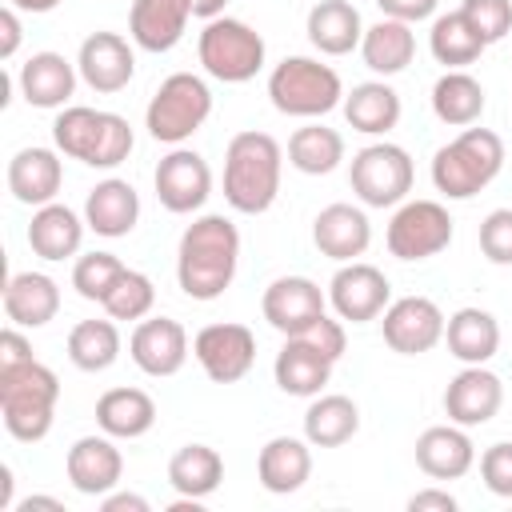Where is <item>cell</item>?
<instances>
[{"instance_id": "cell-1", "label": "cell", "mask_w": 512, "mask_h": 512, "mask_svg": "<svg viewBox=\"0 0 512 512\" xmlns=\"http://www.w3.org/2000/svg\"><path fill=\"white\" fill-rule=\"evenodd\" d=\"M240 264V232L228 216H196L176 248V280L188 300H216L236 280Z\"/></svg>"}, {"instance_id": "cell-2", "label": "cell", "mask_w": 512, "mask_h": 512, "mask_svg": "<svg viewBox=\"0 0 512 512\" xmlns=\"http://www.w3.org/2000/svg\"><path fill=\"white\" fill-rule=\"evenodd\" d=\"M280 168H284V148L268 132H236L224 148V200L244 212L260 216L276 204L280 196Z\"/></svg>"}, {"instance_id": "cell-3", "label": "cell", "mask_w": 512, "mask_h": 512, "mask_svg": "<svg viewBox=\"0 0 512 512\" xmlns=\"http://www.w3.org/2000/svg\"><path fill=\"white\" fill-rule=\"evenodd\" d=\"M52 140H56V152H64L88 168H116L128 160V152L136 144L132 124L124 116L84 108V104H68L52 120Z\"/></svg>"}, {"instance_id": "cell-4", "label": "cell", "mask_w": 512, "mask_h": 512, "mask_svg": "<svg viewBox=\"0 0 512 512\" xmlns=\"http://www.w3.org/2000/svg\"><path fill=\"white\" fill-rule=\"evenodd\" d=\"M504 168V140L492 128H464L456 140L436 148L432 156V184L448 200H472L484 192Z\"/></svg>"}, {"instance_id": "cell-5", "label": "cell", "mask_w": 512, "mask_h": 512, "mask_svg": "<svg viewBox=\"0 0 512 512\" xmlns=\"http://www.w3.org/2000/svg\"><path fill=\"white\" fill-rule=\"evenodd\" d=\"M56 400H60V380L48 364L28 360L20 368L0 372V416L8 436L24 444L44 440L56 420Z\"/></svg>"}, {"instance_id": "cell-6", "label": "cell", "mask_w": 512, "mask_h": 512, "mask_svg": "<svg viewBox=\"0 0 512 512\" xmlns=\"http://www.w3.org/2000/svg\"><path fill=\"white\" fill-rule=\"evenodd\" d=\"M268 96L276 112L296 120H316L344 104V84L332 64H320L312 56H284L268 72Z\"/></svg>"}, {"instance_id": "cell-7", "label": "cell", "mask_w": 512, "mask_h": 512, "mask_svg": "<svg viewBox=\"0 0 512 512\" xmlns=\"http://www.w3.org/2000/svg\"><path fill=\"white\" fill-rule=\"evenodd\" d=\"M212 116V88L196 72H172L144 108V128L160 144H184Z\"/></svg>"}, {"instance_id": "cell-8", "label": "cell", "mask_w": 512, "mask_h": 512, "mask_svg": "<svg viewBox=\"0 0 512 512\" xmlns=\"http://www.w3.org/2000/svg\"><path fill=\"white\" fill-rule=\"evenodd\" d=\"M196 56L212 80L224 84H244L264 68V36L232 16H216L204 24L196 40Z\"/></svg>"}, {"instance_id": "cell-9", "label": "cell", "mask_w": 512, "mask_h": 512, "mask_svg": "<svg viewBox=\"0 0 512 512\" xmlns=\"http://www.w3.org/2000/svg\"><path fill=\"white\" fill-rule=\"evenodd\" d=\"M412 180H416L412 156L400 144H388V140L360 148L352 156V168H348V184L360 196V204H368V208L404 204L408 192H412Z\"/></svg>"}, {"instance_id": "cell-10", "label": "cell", "mask_w": 512, "mask_h": 512, "mask_svg": "<svg viewBox=\"0 0 512 512\" xmlns=\"http://www.w3.org/2000/svg\"><path fill=\"white\" fill-rule=\"evenodd\" d=\"M452 244V216L436 200H404L388 220V252L396 260H428Z\"/></svg>"}, {"instance_id": "cell-11", "label": "cell", "mask_w": 512, "mask_h": 512, "mask_svg": "<svg viewBox=\"0 0 512 512\" xmlns=\"http://www.w3.org/2000/svg\"><path fill=\"white\" fill-rule=\"evenodd\" d=\"M192 356L212 384H236L256 364V336L248 324H236V320L204 324L192 340Z\"/></svg>"}, {"instance_id": "cell-12", "label": "cell", "mask_w": 512, "mask_h": 512, "mask_svg": "<svg viewBox=\"0 0 512 512\" xmlns=\"http://www.w3.org/2000/svg\"><path fill=\"white\" fill-rule=\"evenodd\" d=\"M328 304L336 308L340 320L364 324V320H376L392 304V284H388V276L376 264L348 260L328 280Z\"/></svg>"}, {"instance_id": "cell-13", "label": "cell", "mask_w": 512, "mask_h": 512, "mask_svg": "<svg viewBox=\"0 0 512 512\" xmlns=\"http://www.w3.org/2000/svg\"><path fill=\"white\" fill-rule=\"evenodd\" d=\"M444 312L436 300L428 296H400L384 308V344L400 356H420V352H432L440 340H444Z\"/></svg>"}, {"instance_id": "cell-14", "label": "cell", "mask_w": 512, "mask_h": 512, "mask_svg": "<svg viewBox=\"0 0 512 512\" xmlns=\"http://www.w3.org/2000/svg\"><path fill=\"white\" fill-rule=\"evenodd\" d=\"M152 184H156V200H160L168 212L188 216V212L204 208V200L212 196V168H208V160H204L200 152L176 144V148L156 164Z\"/></svg>"}, {"instance_id": "cell-15", "label": "cell", "mask_w": 512, "mask_h": 512, "mask_svg": "<svg viewBox=\"0 0 512 512\" xmlns=\"http://www.w3.org/2000/svg\"><path fill=\"white\" fill-rule=\"evenodd\" d=\"M260 312L280 336H304L324 316V292L308 276H280L264 288Z\"/></svg>"}, {"instance_id": "cell-16", "label": "cell", "mask_w": 512, "mask_h": 512, "mask_svg": "<svg viewBox=\"0 0 512 512\" xmlns=\"http://www.w3.org/2000/svg\"><path fill=\"white\" fill-rule=\"evenodd\" d=\"M504 404V384L496 372H488L484 364H464L448 388H444V412L452 424L460 428H480L488 424Z\"/></svg>"}, {"instance_id": "cell-17", "label": "cell", "mask_w": 512, "mask_h": 512, "mask_svg": "<svg viewBox=\"0 0 512 512\" xmlns=\"http://www.w3.org/2000/svg\"><path fill=\"white\" fill-rule=\"evenodd\" d=\"M128 352L144 376H176L188 360V332L172 316H152L136 324Z\"/></svg>"}, {"instance_id": "cell-18", "label": "cell", "mask_w": 512, "mask_h": 512, "mask_svg": "<svg viewBox=\"0 0 512 512\" xmlns=\"http://www.w3.org/2000/svg\"><path fill=\"white\" fill-rule=\"evenodd\" d=\"M76 68H80V80L92 88V92H120L128 88L132 72H136V56H132V44L120 36V32H92L84 44H80V56H76Z\"/></svg>"}, {"instance_id": "cell-19", "label": "cell", "mask_w": 512, "mask_h": 512, "mask_svg": "<svg viewBox=\"0 0 512 512\" xmlns=\"http://www.w3.org/2000/svg\"><path fill=\"white\" fill-rule=\"evenodd\" d=\"M416 464L432 480H460L476 464V444L460 424H432L416 436Z\"/></svg>"}, {"instance_id": "cell-20", "label": "cell", "mask_w": 512, "mask_h": 512, "mask_svg": "<svg viewBox=\"0 0 512 512\" xmlns=\"http://www.w3.org/2000/svg\"><path fill=\"white\" fill-rule=\"evenodd\" d=\"M64 468H68V480H72L76 492H84V496H108L120 484V476H124V456H120V448L112 444L108 432L104 436H80L68 448Z\"/></svg>"}, {"instance_id": "cell-21", "label": "cell", "mask_w": 512, "mask_h": 512, "mask_svg": "<svg viewBox=\"0 0 512 512\" xmlns=\"http://www.w3.org/2000/svg\"><path fill=\"white\" fill-rule=\"evenodd\" d=\"M312 244L320 248V256L348 264V260L368 252L372 224H368L364 208H356V204H328L312 220Z\"/></svg>"}, {"instance_id": "cell-22", "label": "cell", "mask_w": 512, "mask_h": 512, "mask_svg": "<svg viewBox=\"0 0 512 512\" xmlns=\"http://www.w3.org/2000/svg\"><path fill=\"white\" fill-rule=\"evenodd\" d=\"M192 20V0H132L128 36L144 52H172Z\"/></svg>"}, {"instance_id": "cell-23", "label": "cell", "mask_w": 512, "mask_h": 512, "mask_svg": "<svg viewBox=\"0 0 512 512\" xmlns=\"http://www.w3.org/2000/svg\"><path fill=\"white\" fill-rule=\"evenodd\" d=\"M76 76H80V68L72 60H64L60 52H32L20 64L16 84L32 108H68V100L76 92Z\"/></svg>"}, {"instance_id": "cell-24", "label": "cell", "mask_w": 512, "mask_h": 512, "mask_svg": "<svg viewBox=\"0 0 512 512\" xmlns=\"http://www.w3.org/2000/svg\"><path fill=\"white\" fill-rule=\"evenodd\" d=\"M60 184H64V164H60V152H52V148L32 144L8 160V192L28 208L52 204Z\"/></svg>"}, {"instance_id": "cell-25", "label": "cell", "mask_w": 512, "mask_h": 512, "mask_svg": "<svg viewBox=\"0 0 512 512\" xmlns=\"http://www.w3.org/2000/svg\"><path fill=\"white\" fill-rule=\"evenodd\" d=\"M332 364L308 336H284V348L276 352L272 376L280 384V392L288 396H320V388L332 376Z\"/></svg>"}, {"instance_id": "cell-26", "label": "cell", "mask_w": 512, "mask_h": 512, "mask_svg": "<svg viewBox=\"0 0 512 512\" xmlns=\"http://www.w3.org/2000/svg\"><path fill=\"white\" fill-rule=\"evenodd\" d=\"M256 476L268 492H300L312 476V444L300 436H272L256 456Z\"/></svg>"}, {"instance_id": "cell-27", "label": "cell", "mask_w": 512, "mask_h": 512, "mask_svg": "<svg viewBox=\"0 0 512 512\" xmlns=\"http://www.w3.org/2000/svg\"><path fill=\"white\" fill-rule=\"evenodd\" d=\"M84 220H88V228L96 236H108V240L128 236L136 228V220H140V196H136V188L128 180H120V176L100 180L88 192V200H84Z\"/></svg>"}, {"instance_id": "cell-28", "label": "cell", "mask_w": 512, "mask_h": 512, "mask_svg": "<svg viewBox=\"0 0 512 512\" xmlns=\"http://www.w3.org/2000/svg\"><path fill=\"white\" fill-rule=\"evenodd\" d=\"M60 312V288L44 272H16L4 284V316L16 328H44Z\"/></svg>"}, {"instance_id": "cell-29", "label": "cell", "mask_w": 512, "mask_h": 512, "mask_svg": "<svg viewBox=\"0 0 512 512\" xmlns=\"http://www.w3.org/2000/svg\"><path fill=\"white\" fill-rule=\"evenodd\" d=\"M84 224L68 204H40L32 212V224H28V248L40 256V260H68L80 252V240H84Z\"/></svg>"}, {"instance_id": "cell-30", "label": "cell", "mask_w": 512, "mask_h": 512, "mask_svg": "<svg viewBox=\"0 0 512 512\" xmlns=\"http://www.w3.org/2000/svg\"><path fill=\"white\" fill-rule=\"evenodd\" d=\"M308 40L324 56H348L364 40V20L348 0H316L308 12Z\"/></svg>"}, {"instance_id": "cell-31", "label": "cell", "mask_w": 512, "mask_h": 512, "mask_svg": "<svg viewBox=\"0 0 512 512\" xmlns=\"http://www.w3.org/2000/svg\"><path fill=\"white\" fill-rule=\"evenodd\" d=\"M344 120L352 124V132H364V136H384L400 124V92L384 80H364L356 84L352 92H344Z\"/></svg>"}, {"instance_id": "cell-32", "label": "cell", "mask_w": 512, "mask_h": 512, "mask_svg": "<svg viewBox=\"0 0 512 512\" xmlns=\"http://www.w3.org/2000/svg\"><path fill=\"white\" fill-rule=\"evenodd\" d=\"M96 424L112 440H136L156 424V400L144 388H108L96 400Z\"/></svg>"}, {"instance_id": "cell-33", "label": "cell", "mask_w": 512, "mask_h": 512, "mask_svg": "<svg viewBox=\"0 0 512 512\" xmlns=\"http://www.w3.org/2000/svg\"><path fill=\"white\" fill-rule=\"evenodd\" d=\"M444 340L460 364H488L500 352V324L484 308H460L448 316Z\"/></svg>"}, {"instance_id": "cell-34", "label": "cell", "mask_w": 512, "mask_h": 512, "mask_svg": "<svg viewBox=\"0 0 512 512\" xmlns=\"http://www.w3.org/2000/svg\"><path fill=\"white\" fill-rule=\"evenodd\" d=\"M360 56H364V64H368L376 76H396V72H404V68L412 64V56H416V32H412V24L392 20V16H380L372 28H364Z\"/></svg>"}, {"instance_id": "cell-35", "label": "cell", "mask_w": 512, "mask_h": 512, "mask_svg": "<svg viewBox=\"0 0 512 512\" xmlns=\"http://www.w3.org/2000/svg\"><path fill=\"white\" fill-rule=\"evenodd\" d=\"M360 432V408L352 396L328 392V396H312L308 412H304V440L312 448H340Z\"/></svg>"}, {"instance_id": "cell-36", "label": "cell", "mask_w": 512, "mask_h": 512, "mask_svg": "<svg viewBox=\"0 0 512 512\" xmlns=\"http://www.w3.org/2000/svg\"><path fill=\"white\" fill-rule=\"evenodd\" d=\"M484 84L464 72V68H448L436 84H432V112L440 124H452V128H468L480 120L484 112Z\"/></svg>"}, {"instance_id": "cell-37", "label": "cell", "mask_w": 512, "mask_h": 512, "mask_svg": "<svg viewBox=\"0 0 512 512\" xmlns=\"http://www.w3.org/2000/svg\"><path fill=\"white\" fill-rule=\"evenodd\" d=\"M220 480H224V456L212 444H184L168 460V484L176 488V496L204 500L220 488Z\"/></svg>"}, {"instance_id": "cell-38", "label": "cell", "mask_w": 512, "mask_h": 512, "mask_svg": "<svg viewBox=\"0 0 512 512\" xmlns=\"http://www.w3.org/2000/svg\"><path fill=\"white\" fill-rule=\"evenodd\" d=\"M428 48L436 56V64L444 68H468L480 60V52L488 48L484 36L472 28V20L456 8V12H444L432 20V32H428Z\"/></svg>"}, {"instance_id": "cell-39", "label": "cell", "mask_w": 512, "mask_h": 512, "mask_svg": "<svg viewBox=\"0 0 512 512\" xmlns=\"http://www.w3.org/2000/svg\"><path fill=\"white\" fill-rule=\"evenodd\" d=\"M344 160V136L324 124H304L288 140V164L304 176H328Z\"/></svg>"}, {"instance_id": "cell-40", "label": "cell", "mask_w": 512, "mask_h": 512, "mask_svg": "<svg viewBox=\"0 0 512 512\" xmlns=\"http://www.w3.org/2000/svg\"><path fill=\"white\" fill-rule=\"evenodd\" d=\"M120 356V328L108 320H80L68 332V360L80 372H104Z\"/></svg>"}, {"instance_id": "cell-41", "label": "cell", "mask_w": 512, "mask_h": 512, "mask_svg": "<svg viewBox=\"0 0 512 512\" xmlns=\"http://www.w3.org/2000/svg\"><path fill=\"white\" fill-rule=\"evenodd\" d=\"M156 304V288L144 272L136 268H124V276L112 284V292L104 296V312L112 320H144Z\"/></svg>"}, {"instance_id": "cell-42", "label": "cell", "mask_w": 512, "mask_h": 512, "mask_svg": "<svg viewBox=\"0 0 512 512\" xmlns=\"http://www.w3.org/2000/svg\"><path fill=\"white\" fill-rule=\"evenodd\" d=\"M124 276V260L112 256V252H84L72 268V288L84 296V300H96L104 304V296L112 292V284Z\"/></svg>"}, {"instance_id": "cell-43", "label": "cell", "mask_w": 512, "mask_h": 512, "mask_svg": "<svg viewBox=\"0 0 512 512\" xmlns=\"http://www.w3.org/2000/svg\"><path fill=\"white\" fill-rule=\"evenodd\" d=\"M460 12L472 20V28L484 36V44H496L512 32V0H464Z\"/></svg>"}, {"instance_id": "cell-44", "label": "cell", "mask_w": 512, "mask_h": 512, "mask_svg": "<svg viewBox=\"0 0 512 512\" xmlns=\"http://www.w3.org/2000/svg\"><path fill=\"white\" fill-rule=\"evenodd\" d=\"M480 252L484 260L512 268V208H492L480 220Z\"/></svg>"}, {"instance_id": "cell-45", "label": "cell", "mask_w": 512, "mask_h": 512, "mask_svg": "<svg viewBox=\"0 0 512 512\" xmlns=\"http://www.w3.org/2000/svg\"><path fill=\"white\" fill-rule=\"evenodd\" d=\"M480 480L492 496H512V440H500L484 448L480 456Z\"/></svg>"}, {"instance_id": "cell-46", "label": "cell", "mask_w": 512, "mask_h": 512, "mask_svg": "<svg viewBox=\"0 0 512 512\" xmlns=\"http://www.w3.org/2000/svg\"><path fill=\"white\" fill-rule=\"evenodd\" d=\"M304 336H308V340H312V344H316V348H320L328 360H340V356H344V344H348L344 324H340V320H332L328 312H324V316H320V320H316V324H312Z\"/></svg>"}, {"instance_id": "cell-47", "label": "cell", "mask_w": 512, "mask_h": 512, "mask_svg": "<svg viewBox=\"0 0 512 512\" xmlns=\"http://www.w3.org/2000/svg\"><path fill=\"white\" fill-rule=\"evenodd\" d=\"M28 360H36V356H32V344L24 340V332H20L16 324H8V328L0 332V372L20 368V364H28Z\"/></svg>"}, {"instance_id": "cell-48", "label": "cell", "mask_w": 512, "mask_h": 512, "mask_svg": "<svg viewBox=\"0 0 512 512\" xmlns=\"http://www.w3.org/2000/svg\"><path fill=\"white\" fill-rule=\"evenodd\" d=\"M376 8L392 20H404V24H420L428 16H436L440 0H376Z\"/></svg>"}, {"instance_id": "cell-49", "label": "cell", "mask_w": 512, "mask_h": 512, "mask_svg": "<svg viewBox=\"0 0 512 512\" xmlns=\"http://www.w3.org/2000/svg\"><path fill=\"white\" fill-rule=\"evenodd\" d=\"M408 508L412 512H456V496L444 488H424V492L408 496Z\"/></svg>"}, {"instance_id": "cell-50", "label": "cell", "mask_w": 512, "mask_h": 512, "mask_svg": "<svg viewBox=\"0 0 512 512\" xmlns=\"http://www.w3.org/2000/svg\"><path fill=\"white\" fill-rule=\"evenodd\" d=\"M16 12H20V8H12V4L0 12V32H4V36H0V60H12L16 48H20V16H16Z\"/></svg>"}, {"instance_id": "cell-51", "label": "cell", "mask_w": 512, "mask_h": 512, "mask_svg": "<svg viewBox=\"0 0 512 512\" xmlns=\"http://www.w3.org/2000/svg\"><path fill=\"white\" fill-rule=\"evenodd\" d=\"M104 512H148V500L136 496V492H108Z\"/></svg>"}, {"instance_id": "cell-52", "label": "cell", "mask_w": 512, "mask_h": 512, "mask_svg": "<svg viewBox=\"0 0 512 512\" xmlns=\"http://www.w3.org/2000/svg\"><path fill=\"white\" fill-rule=\"evenodd\" d=\"M224 8H228V0H192V16H200L204 24L224 16Z\"/></svg>"}, {"instance_id": "cell-53", "label": "cell", "mask_w": 512, "mask_h": 512, "mask_svg": "<svg viewBox=\"0 0 512 512\" xmlns=\"http://www.w3.org/2000/svg\"><path fill=\"white\" fill-rule=\"evenodd\" d=\"M32 508H52V512H64V504L56 496H28L20 500V512H32Z\"/></svg>"}, {"instance_id": "cell-54", "label": "cell", "mask_w": 512, "mask_h": 512, "mask_svg": "<svg viewBox=\"0 0 512 512\" xmlns=\"http://www.w3.org/2000/svg\"><path fill=\"white\" fill-rule=\"evenodd\" d=\"M12 8H20V12H52L60 0H8Z\"/></svg>"}, {"instance_id": "cell-55", "label": "cell", "mask_w": 512, "mask_h": 512, "mask_svg": "<svg viewBox=\"0 0 512 512\" xmlns=\"http://www.w3.org/2000/svg\"><path fill=\"white\" fill-rule=\"evenodd\" d=\"M0 508H12V468H0Z\"/></svg>"}]
</instances>
